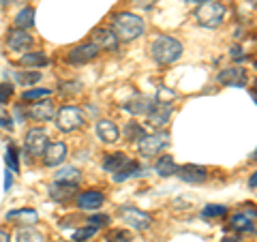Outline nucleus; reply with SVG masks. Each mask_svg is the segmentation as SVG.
Instances as JSON below:
<instances>
[{"mask_svg":"<svg viewBox=\"0 0 257 242\" xmlns=\"http://www.w3.org/2000/svg\"><path fill=\"white\" fill-rule=\"evenodd\" d=\"M111 30H114V35L118 37V41H135L138 37L144 35L146 24H144V20L140 15L122 11V13L114 15V20H111Z\"/></svg>","mask_w":257,"mask_h":242,"instance_id":"obj_1","label":"nucleus"},{"mask_svg":"<svg viewBox=\"0 0 257 242\" xmlns=\"http://www.w3.org/2000/svg\"><path fill=\"white\" fill-rule=\"evenodd\" d=\"M182 52H184L182 43L178 41V39L167 37V35L157 37L150 45V56L157 64H174L176 60H180Z\"/></svg>","mask_w":257,"mask_h":242,"instance_id":"obj_2","label":"nucleus"},{"mask_svg":"<svg viewBox=\"0 0 257 242\" xmlns=\"http://www.w3.org/2000/svg\"><path fill=\"white\" fill-rule=\"evenodd\" d=\"M193 18L202 28H219L225 20V7L221 3H214V0H206V3L197 5Z\"/></svg>","mask_w":257,"mask_h":242,"instance_id":"obj_3","label":"nucleus"},{"mask_svg":"<svg viewBox=\"0 0 257 242\" xmlns=\"http://www.w3.org/2000/svg\"><path fill=\"white\" fill-rule=\"evenodd\" d=\"M54 120H56V127H58L62 133H73V131H77V129H82L86 125L84 111L79 109L77 105H64V107H60L58 111H56Z\"/></svg>","mask_w":257,"mask_h":242,"instance_id":"obj_4","label":"nucleus"},{"mask_svg":"<svg viewBox=\"0 0 257 242\" xmlns=\"http://www.w3.org/2000/svg\"><path fill=\"white\" fill-rule=\"evenodd\" d=\"M170 135L167 133H152V135H144L140 140V155L142 157H157L161 150L167 146Z\"/></svg>","mask_w":257,"mask_h":242,"instance_id":"obj_5","label":"nucleus"},{"mask_svg":"<svg viewBox=\"0 0 257 242\" xmlns=\"http://www.w3.org/2000/svg\"><path fill=\"white\" fill-rule=\"evenodd\" d=\"M120 216H122V221L133 229H148L152 225V216L148 212L140 210V208H133V206L120 208Z\"/></svg>","mask_w":257,"mask_h":242,"instance_id":"obj_6","label":"nucleus"},{"mask_svg":"<svg viewBox=\"0 0 257 242\" xmlns=\"http://www.w3.org/2000/svg\"><path fill=\"white\" fill-rule=\"evenodd\" d=\"M99 52H101V50H99V47H96L92 41H90V43H82V45L73 47V50H69L67 60H69V64H73V67H82V64L94 60L96 56H99Z\"/></svg>","mask_w":257,"mask_h":242,"instance_id":"obj_7","label":"nucleus"},{"mask_svg":"<svg viewBox=\"0 0 257 242\" xmlns=\"http://www.w3.org/2000/svg\"><path fill=\"white\" fill-rule=\"evenodd\" d=\"M47 144H50V137H47L43 129H30L26 133V140H24V146H26V150L32 157H43Z\"/></svg>","mask_w":257,"mask_h":242,"instance_id":"obj_8","label":"nucleus"},{"mask_svg":"<svg viewBox=\"0 0 257 242\" xmlns=\"http://www.w3.org/2000/svg\"><path fill=\"white\" fill-rule=\"evenodd\" d=\"M67 159V144L64 142H50L43 152V165L47 167H58Z\"/></svg>","mask_w":257,"mask_h":242,"instance_id":"obj_9","label":"nucleus"},{"mask_svg":"<svg viewBox=\"0 0 257 242\" xmlns=\"http://www.w3.org/2000/svg\"><path fill=\"white\" fill-rule=\"evenodd\" d=\"M180 180L189 182V184H202L206 178H208V169L204 165H195V163H187L178 167V172H176Z\"/></svg>","mask_w":257,"mask_h":242,"instance_id":"obj_10","label":"nucleus"},{"mask_svg":"<svg viewBox=\"0 0 257 242\" xmlns=\"http://www.w3.org/2000/svg\"><path fill=\"white\" fill-rule=\"evenodd\" d=\"M28 116L39 120V123H47V120H52L56 116V105L54 101L47 96V99H41V101H35L28 109Z\"/></svg>","mask_w":257,"mask_h":242,"instance_id":"obj_11","label":"nucleus"},{"mask_svg":"<svg viewBox=\"0 0 257 242\" xmlns=\"http://www.w3.org/2000/svg\"><path fill=\"white\" fill-rule=\"evenodd\" d=\"M92 43L99 47V50H107V52H114L118 50V37L114 35L111 28H94L92 30Z\"/></svg>","mask_w":257,"mask_h":242,"instance_id":"obj_12","label":"nucleus"},{"mask_svg":"<svg viewBox=\"0 0 257 242\" xmlns=\"http://www.w3.org/2000/svg\"><path fill=\"white\" fill-rule=\"evenodd\" d=\"M174 114V107H172V103H152V107L148 111V123L150 125H155V127H163L170 123V118Z\"/></svg>","mask_w":257,"mask_h":242,"instance_id":"obj_13","label":"nucleus"},{"mask_svg":"<svg viewBox=\"0 0 257 242\" xmlns=\"http://www.w3.org/2000/svg\"><path fill=\"white\" fill-rule=\"evenodd\" d=\"M32 45V37L28 30H22V28H13L9 30L7 35V47L13 52H26L28 47Z\"/></svg>","mask_w":257,"mask_h":242,"instance_id":"obj_14","label":"nucleus"},{"mask_svg":"<svg viewBox=\"0 0 257 242\" xmlns=\"http://www.w3.org/2000/svg\"><path fill=\"white\" fill-rule=\"evenodd\" d=\"M216 79H219V84L223 86H246V71L242 67H229V69H223L219 71V75H216Z\"/></svg>","mask_w":257,"mask_h":242,"instance_id":"obj_15","label":"nucleus"},{"mask_svg":"<svg viewBox=\"0 0 257 242\" xmlns=\"http://www.w3.org/2000/svg\"><path fill=\"white\" fill-rule=\"evenodd\" d=\"M96 137L103 144H116L120 140V129L111 120H99L96 123Z\"/></svg>","mask_w":257,"mask_h":242,"instance_id":"obj_16","label":"nucleus"},{"mask_svg":"<svg viewBox=\"0 0 257 242\" xmlns=\"http://www.w3.org/2000/svg\"><path fill=\"white\" fill-rule=\"evenodd\" d=\"M152 103H155V99H150V96L135 94L131 101H126L124 109L128 111V114H133V116H146L150 111V107H152Z\"/></svg>","mask_w":257,"mask_h":242,"instance_id":"obj_17","label":"nucleus"},{"mask_svg":"<svg viewBox=\"0 0 257 242\" xmlns=\"http://www.w3.org/2000/svg\"><path fill=\"white\" fill-rule=\"evenodd\" d=\"M105 204V195H103L101 191H84L82 195L77 197V206L82 208V210H96V208H101Z\"/></svg>","mask_w":257,"mask_h":242,"instance_id":"obj_18","label":"nucleus"},{"mask_svg":"<svg viewBox=\"0 0 257 242\" xmlns=\"http://www.w3.org/2000/svg\"><path fill=\"white\" fill-rule=\"evenodd\" d=\"M50 197L54 201H67L75 195V191H77V184H67V182H52L50 184Z\"/></svg>","mask_w":257,"mask_h":242,"instance_id":"obj_19","label":"nucleus"},{"mask_svg":"<svg viewBox=\"0 0 257 242\" xmlns=\"http://www.w3.org/2000/svg\"><path fill=\"white\" fill-rule=\"evenodd\" d=\"M128 163H131L128 155H124V152H114V155L105 157V161H103V169L109 172V174H118V172H122Z\"/></svg>","mask_w":257,"mask_h":242,"instance_id":"obj_20","label":"nucleus"},{"mask_svg":"<svg viewBox=\"0 0 257 242\" xmlns=\"http://www.w3.org/2000/svg\"><path fill=\"white\" fill-rule=\"evenodd\" d=\"M7 221H15L22 225H35L39 221V214L32 208H18V210L7 212Z\"/></svg>","mask_w":257,"mask_h":242,"instance_id":"obj_21","label":"nucleus"},{"mask_svg":"<svg viewBox=\"0 0 257 242\" xmlns=\"http://www.w3.org/2000/svg\"><path fill=\"white\" fill-rule=\"evenodd\" d=\"M231 229H236V231H253L255 229V210L251 212H242V214H234L231 216Z\"/></svg>","mask_w":257,"mask_h":242,"instance_id":"obj_22","label":"nucleus"},{"mask_svg":"<svg viewBox=\"0 0 257 242\" xmlns=\"http://www.w3.org/2000/svg\"><path fill=\"white\" fill-rule=\"evenodd\" d=\"M148 169L144 167V165H140V163H135V161H131L122 172H118V174H114V180L116 182H124V180H131V178H138V176H144Z\"/></svg>","mask_w":257,"mask_h":242,"instance_id":"obj_23","label":"nucleus"},{"mask_svg":"<svg viewBox=\"0 0 257 242\" xmlns=\"http://www.w3.org/2000/svg\"><path fill=\"white\" fill-rule=\"evenodd\" d=\"M155 172L161 176V178H170V176H176L178 165H176V161L172 157H161L155 163Z\"/></svg>","mask_w":257,"mask_h":242,"instance_id":"obj_24","label":"nucleus"},{"mask_svg":"<svg viewBox=\"0 0 257 242\" xmlns=\"http://www.w3.org/2000/svg\"><path fill=\"white\" fill-rule=\"evenodd\" d=\"M82 180V174H79L77 167H60L58 172H56V182H67V184H77Z\"/></svg>","mask_w":257,"mask_h":242,"instance_id":"obj_25","label":"nucleus"},{"mask_svg":"<svg viewBox=\"0 0 257 242\" xmlns=\"http://www.w3.org/2000/svg\"><path fill=\"white\" fill-rule=\"evenodd\" d=\"M15 242H45V236L35 227H20L15 233Z\"/></svg>","mask_w":257,"mask_h":242,"instance_id":"obj_26","label":"nucleus"},{"mask_svg":"<svg viewBox=\"0 0 257 242\" xmlns=\"http://www.w3.org/2000/svg\"><path fill=\"white\" fill-rule=\"evenodd\" d=\"M32 26H35V9H32V7H26V9H22L18 15H15V28L28 30Z\"/></svg>","mask_w":257,"mask_h":242,"instance_id":"obj_27","label":"nucleus"},{"mask_svg":"<svg viewBox=\"0 0 257 242\" xmlns=\"http://www.w3.org/2000/svg\"><path fill=\"white\" fill-rule=\"evenodd\" d=\"M20 62L24 64V67H45V64L50 62V58H47L43 52H28V54L22 56Z\"/></svg>","mask_w":257,"mask_h":242,"instance_id":"obj_28","label":"nucleus"},{"mask_svg":"<svg viewBox=\"0 0 257 242\" xmlns=\"http://www.w3.org/2000/svg\"><path fill=\"white\" fill-rule=\"evenodd\" d=\"M144 135H148V133H146V129H144L140 123H126V127H124L126 142H140Z\"/></svg>","mask_w":257,"mask_h":242,"instance_id":"obj_29","label":"nucleus"},{"mask_svg":"<svg viewBox=\"0 0 257 242\" xmlns=\"http://www.w3.org/2000/svg\"><path fill=\"white\" fill-rule=\"evenodd\" d=\"M52 94L50 88H32V90H26L22 94L24 101H41V99H47Z\"/></svg>","mask_w":257,"mask_h":242,"instance_id":"obj_30","label":"nucleus"},{"mask_svg":"<svg viewBox=\"0 0 257 242\" xmlns=\"http://www.w3.org/2000/svg\"><path fill=\"white\" fill-rule=\"evenodd\" d=\"M202 214L206 216V219H221V216L227 214V206H221V204H210L206 206Z\"/></svg>","mask_w":257,"mask_h":242,"instance_id":"obj_31","label":"nucleus"},{"mask_svg":"<svg viewBox=\"0 0 257 242\" xmlns=\"http://www.w3.org/2000/svg\"><path fill=\"white\" fill-rule=\"evenodd\" d=\"M5 163L9 167V172H20V161H18V150L11 144L9 148H7V155H5Z\"/></svg>","mask_w":257,"mask_h":242,"instance_id":"obj_32","label":"nucleus"},{"mask_svg":"<svg viewBox=\"0 0 257 242\" xmlns=\"http://www.w3.org/2000/svg\"><path fill=\"white\" fill-rule=\"evenodd\" d=\"M41 77H43V75L39 73V71H30V73L26 71V73H18V82L28 88V86H32V84L41 82Z\"/></svg>","mask_w":257,"mask_h":242,"instance_id":"obj_33","label":"nucleus"},{"mask_svg":"<svg viewBox=\"0 0 257 242\" xmlns=\"http://www.w3.org/2000/svg\"><path fill=\"white\" fill-rule=\"evenodd\" d=\"M105 242H131V233L128 229H111L105 236Z\"/></svg>","mask_w":257,"mask_h":242,"instance_id":"obj_34","label":"nucleus"},{"mask_svg":"<svg viewBox=\"0 0 257 242\" xmlns=\"http://www.w3.org/2000/svg\"><path fill=\"white\" fill-rule=\"evenodd\" d=\"M96 229L99 227H79V229H75L73 231V242H86V240H90L94 233H96Z\"/></svg>","mask_w":257,"mask_h":242,"instance_id":"obj_35","label":"nucleus"},{"mask_svg":"<svg viewBox=\"0 0 257 242\" xmlns=\"http://www.w3.org/2000/svg\"><path fill=\"white\" fill-rule=\"evenodd\" d=\"M176 99V92L174 90H167V88L165 86H161L159 88V90H157V103H172Z\"/></svg>","mask_w":257,"mask_h":242,"instance_id":"obj_36","label":"nucleus"},{"mask_svg":"<svg viewBox=\"0 0 257 242\" xmlns=\"http://www.w3.org/2000/svg\"><path fill=\"white\" fill-rule=\"evenodd\" d=\"M86 221H88V225H92V227H103V225H109V216L107 214H90Z\"/></svg>","mask_w":257,"mask_h":242,"instance_id":"obj_37","label":"nucleus"},{"mask_svg":"<svg viewBox=\"0 0 257 242\" xmlns=\"http://www.w3.org/2000/svg\"><path fill=\"white\" fill-rule=\"evenodd\" d=\"M58 92L60 94H77L79 92V84L77 82H60Z\"/></svg>","mask_w":257,"mask_h":242,"instance_id":"obj_38","label":"nucleus"},{"mask_svg":"<svg viewBox=\"0 0 257 242\" xmlns=\"http://www.w3.org/2000/svg\"><path fill=\"white\" fill-rule=\"evenodd\" d=\"M0 129H7V131H13V118L7 114V111L0 107Z\"/></svg>","mask_w":257,"mask_h":242,"instance_id":"obj_39","label":"nucleus"},{"mask_svg":"<svg viewBox=\"0 0 257 242\" xmlns=\"http://www.w3.org/2000/svg\"><path fill=\"white\" fill-rule=\"evenodd\" d=\"M13 96V86L11 84H0V103H7Z\"/></svg>","mask_w":257,"mask_h":242,"instance_id":"obj_40","label":"nucleus"},{"mask_svg":"<svg viewBox=\"0 0 257 242\" xmlns=\"http://www.w3.org/2000/svg\"><path fill=\"white\" fill-rule=\"evenodd\" d=\"M229 56L234 60H238V62H242V60H246V56H244V50L240 45H231L229 47Z\"/></svg>","mask_w":257,"mask_h":242,"instance_id":"obj_41","label":"nucleus"},{"mask_svg":"<svg viewBox=\"0 0 257 242\" xmlns=\"http://www.w3.org/2000/svg\"><path fill=\"white\" fill-rule=\"evenodd\" d=\"M11 184H13V172H9V169H7V176H5V191H9Z\"/></svg>","mask_w":257,"mask_h":242,"instance_id":"obj_42","label":"nucleus"},{"mask_svg":"<svg viewBox=\"0 0 257 242\" xmlns=\"http://www.w3.org/2000/svg\"><path fill=\"white\" fill-rule=\"evenodd\" d=\"M248 187H251V191H255V187H257V174L255 172L251 174V178H248Z\"/></svg>","mask_w":257,"mask_h":242,"instance_id":"obj_43","label":"nucleus"},{"mask_svg":"<svg viewBox=\"0 0 257 242\" xmlns=\"http://www.w3.org/2000/svg\"><path fill=\"white\" fill-rule=\"evenodd\" d=\"M223 242H240V233H234V236H225Z\"/></svg>","mask_w":257,"mask_h":242,"instance_id":"obj_44","label":"nucleus"},{"mask_svg":"<svg viewBox=\"0 0 257 242\" xmlns=\"http://www.w3.org/2000/svg\"><path fill=\"white\" fill-rule=\"evenodd\" d=\"M0 242H11V236L5 229H0Z\"/></svg>","mask_w":257,"mask_h":242,"instance_id":"obj_45","label":"nucleus"},{"mask_svg":"<svg viewBox=\"0 0 257 242\" xmlns=\"http://www.w3.org/2000/svg\"><path fill=\"white\" fill-rule=\"evenodd\" d=\"M184 3H189V5H202V3H206V0H184Z\"/></svg>","mask_w":257,"mask_h":242,"instance_id":"obj_46","label":"nucleus"}]
</instances>
